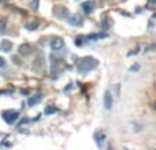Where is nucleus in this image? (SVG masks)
I'll list each match as a JSON object with an SVG mask.
<instances>
[{
    "label": "nucleus",
    "mask_w": 156,
    "mask_h": 150,
    "mask_svg": "<svg viewBox=\"0 0 156 150\" xmlns=\"http://www.w3.org/2000/svg\"><path fill=\"white\" fill-rule=\"evenodd\" d=\"M99 66V62H97L94 57L92 56H85L82 59L78 60L77 63V73L78 74H82V75H86L89 74L90 71H93L94 68H97Z\"/></svg>",
    "instance_id": "obj_1"
},
{
    "label": "nucleus",
    "mask_w": 156,
    "mask_h": 150,
    "mask_svg": "<svg viewBox=\"0 0 156 150\" xmlns=\"http://www.w3.org/2000/svg\"><path fill=\"white\" fill-rule=\"evenodd\" d=\"M2 118L7 124H14V123L18 121L19 112L18 111H15V109H7V111H4V112L2 113Z\"/></svg>",
    "instance_id": "obj_2"
},
{
    "label": "nucleus",
    "mask_w": 156,
    "mask_h": 150,
    "mask_svg": "<svg viewBox=\"0 0 156 150\" xmlns=\"http://www.w3.org/2000/svg\"><path fill=\"white\" fill-rule=\"evenodd\" d=\"M49 46H51V49L52 51H55V52L60 51V49L65 46V41H63V38H60V37H55V38H52Z\"/></svg>",
    "instance_id": "obj_3"
},
{
    "label": "nucleus",
    "mask_w": 156,
    "mask_h": 150,
    "mask_svg": "<svg viewBox=\"0 0 156 150\" xmlns=\"http://www.w3.org/2000/svg\"><path fill=\"white\" fill-rule=\"evenodd\" d=\"M67 22H69V25H71V26H77V27L83 25V19L80 14H73L70 18H67Z\"/></svg>",
    "instance_id": "obj_4"
},
{
    "label": "nucleus",
    "mask_w": 156,
    "mask_h": 150,
    "mask_svg": "<svg viewBox=\"0 0 156 150\" xmlns=\"http://www.w3.org/2000/svg\"><path fill=\"white\" fill-rule=\"evenodd\" d=\"M18 53L21 55V56H29V55L33 53V46L27 43L22 44V45H19V48H18Z\"/></svg>",
    "instance_id": "obj_5"
},
{
    "label": "nucleus",
    "mask_w": 156,
    "mask_h": 150,
    "mask_svg": "<svg viewBox=\"0 0 156 150\" xmlns=\"http://www.w3.org/2000/svg\"><path fill=\"white\" fill-rule=\"evenodd\" d=\"M81 8L83 10L85 14H92L94 11V8H96V3H94V0H88V2L81 4Z\"/></svg>",
    "instance_id": "obj_6"
},
{
    "label": "nucleus",
    "mask_w": 156,
    "mask_h": 150,
    "mask_svg": "<svg viewBox=\"0 0 156 150\" xmlns=\"http://www.w3.org/2000/svg\"><path fill=\"white\" fill-rule=\"evenodd\" d=\"M103 102H104V108H105L107 111H110L111 108H112L114 98H112V94H111L110 90H105V93H104V100H103Z\"/></svg>",
    "instance_id": "obj_7"
},
{
    "label": "nucleus",
    "mask_w": 156,
    "mask_h": 150,
    "mask_svg": "<svg viewBox=\"0 0 156 150\" xmlns=\"http://www.w3.org/2000/svg\"><path fill=\"white\" fill-rule=\"evenodd\" d=\"M94 142L99 148H103L104 146V142H105V134L103 131H97L94 134Z\"/></svg>",
    "instance_id": "obj_8"
},
{
    "label": "nucleus",
    "mask_w": 156,
    "mask_h": 150,
    "mask_svg": "<svg viewBox=\"0 0 156 150\" xmlns=\"http://www.w3.org/2000/svg\"><path fill=\"white\" fill-rule=\"evenodd\" d=\"M0 48L3 52H11L12 49V43L10 40H2L0 41Z\"/></svg>",
    "instance_id": "obj_9"
},
{
    "label": "nucleus",
    "mask_w": 156,
    "mask_h": 150,
    "mask_svg": "<svg viewBox=\"0 0 156 150\" xmlns=\"http://www.w3.org/2000/svg\"><path fill=\"white\" fill-rule=\"evenodd\" d=\"M40 101H41V96H40V94H36V96L30 97V98H29V101H27V104H29L30 107H33V105L38 104V102H40Z\"/></svg>",
    "instance_id": "obj_10"
},
{
    "label": "nucleus",
    "mask_w": 156,
    "mask_h": 150,
    "mask_svg": "<svg viewBox=\"0 0 156 150\" xmlns=\"http://www.w3.org/2000/svg\"><path fill=\"white\" fill-rule=\"evenodd\" d=\"M107 37V34H104V33H97V34H90V36H88L86 37V40H90V41H97V40H100V38H105Z\"/></svg>",
    "instance_id": "obj_11"
},
{
    "label": "nucleus",
    "mask_w": 156,
    "mask_h": 150,
    "mask_svg": "<svg viewBox=\"0 0 156 150\" xmlns=\"http://www.w3.org/2000/svg\"><path fill=\"white\" fill-rule=\"evenodd\" d=\"M156 51V43H151V44H148V45L144 48V53H149V52H155Z\"/></svg>",
    "instance_id": "obj_12"
},
{
    "label": "nucleus",
    "mask_w": 156,
    "mask_h": 150,
    "mask_svg": "<svg viewBox=\"0 0 156 150\" xmlns=\"http://www.w3.org/2000/svg\"><path fill=\"white\" fill-rule=\"evenodd\" d=\"M58 112V108L56 107H47L45 108V111H44V113H45V115H52V113H56Z\"/></svg>",
    "instance_id": "obj_13"
},
{
    "label": "nucleus",
    "mask_w": 156,
    "mask_h": 150,
    "mask_svg": "<svg viewBox=\"0 0 156 150\" xmlns=\"http://www.w3.org/2000/svg\"><path fill=\"white\" fill-rule=\"evenodd\" d=\"M5 29H7V19L2 18L0 19V33H4Z\"/></svg>",
    "instance_id": "obj_14"
},
{
    "label": "nucleus",
    "mask_w": 156,
    "mask_h": 150,
    "mask_svg": "<svg viewBox=\"0 0 156 150\" xmlns=\"http://www.w3.org/2000/svg\"><path fill=\"white\" fill-rule=\"evenodd\" d=\"M37 27H38V22H32V23H27V25H26V29L30 30V32L36 30Z\"/></svg>",
    "instance_id": "obj_15"
},
{
    "label": "nucleus",
    "mask_w": 156,
    "mask_h": 150,
    "mask_svg": "<svg viewBox=\"0 0 156 150\" xmlns=\"http://www.w3.org/2000/svg\"><path fill=\"white\" fill-rule=\"evenodd\" d=\"M5 67H7V62H5V59L0 57V68H2V70H4Z\"/></svg>",
    "instance_id": "obj_16"
},
{
    "label": "nucleus",
    "mask_w": 156,
    "mask_h": 150,
    "mask_svg": "<svg viewBox=\"0 0 156 150\" xmlns=\"http://www.w3.org/2000/svg\"><path fill=\"white\" fill-rule=\"evenodd\" d=\"M140 46H136V48H134V51H130L129 52V55H127V56H132V55H137L138 53V52H140Z\"/></svg>",
    "instance_id": "obj_17"
},
{
    "label": "nucleus",
    "mask_w": 156,
    "mask_h": 150,
    "mask_svg": "<svg viewBox=\"0 0 156 150\" xmlns=\"http://www.w3.org/2000/svg\"><path fill=\"white\" fill-rule=\"evenodd\" d=\"M11 93H14V90H3V91H0V94H11Z\"/></svg>",
    "instance_id": "obj_18"
}]
</instances>
